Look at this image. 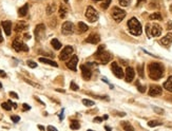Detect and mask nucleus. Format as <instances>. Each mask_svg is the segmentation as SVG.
<instances>
[{
    "instance_id": "nucleus-1",
    "label": "nucleus",
    "mask_w": 172,
    "mask_h": 131,
    "mask_svg": "<svg viewBox=\"0 0 172 131\" xmlns=\"http://www.w3.org/2000/svg\"><path fill=\"white\" fill-rule=\"evenodd\" d=\"M148 71H149V77L153 80H157L164 76L165 68L159 62H151L148 66Z\"/></svg>"
},
{
    "instance_id": "nucleus-2",
    "label": "nucleus",
    "mask_w": 172,
    "mask_h": 131,
    "mask_svg": "<svg viewBox=\"0 0 172 131\" xmlns=\"http://www.w3.org/2000/svg\"><path fill=\"white\" fill-rule=\"evenodd\" d=\"M128 27H129L130 33L134 36H139L142 33V24H140V22L135 17H132L131 19H129V21H128Z\"/></svg>"
},
{
    "instance_id": "nucleus-3",
    "label": "nucleus",
    "mask_w": 172,
    "mask_h": 131,
    "mask_svg": "<svg viewBox=\"0 0 172 131\" xmlns=\"http://www.w3.org/2000/svg\"><path fill=\"white\" fill-rule=\"evenodd\" d=\"M95 57L99 62L102 63V65L108 63L109 61H111V59H112V55H111L109 52H107V51H105L104 44H102V46H98L97 52L95 53Z\"/></svg>"
},
{
    "instance_id": "nucleus-4",
    "label": "nucleus",
    "mask_w": 172,
    "mask_h": 131,
    "mask_svg": "<svg viewBox=\"0 0 172 131\" xmlns=\"http://www.w3.org/2000/svg\"><path fill=\"white\" fill-rule=\"evenodd\" d=\"M161 32H163L161 27L157 23H153V24L148 23L146 25V33L148 37H158V36H161Z\"/></svg>"
},
{
    "instance_id": "nucleus-5",
    "label": "nucleus",
    "mask_w": 172,
    "mask_h": 131,
    "mask_svg": "<svg viewBox=\"0 0 172 131\" xmlns=\"http://www.w3.org/2000/svg\"><path fill=\"white\" fill-rule=\"evenodd\" d=\"M111 16L116 22H120L126 17V12L124 10H121V8H117V6H114L112 8V11H111Z\"/></svg>"
},
{
    "instance_id": "nucleus-6",
    "label": "nucleus",
    "mask_w": 172,
    "mask_h": 131,
    "mask_svg": "<svg viewBox=\"0 0 172 131\" xmlns=\"http://www.w3.org/2000/svg\"><path fill=\"white\" fill-rule=\"evenodd\" d=\"M86 17H87L88 20L91 21V22H95V21H97V19H98L97 11H96L94 8H92V6H88L87 11H86Z\"/></svg>"
},
{
    "instance_id": "nucleus-7",
    "label": "nucleus",
    "mask_w": 172,
    "mask_h": 131,
    "mask_svg": "<svg viewBox=\"0 0 172 131\" xmlns=\"http://www.w3.org/2000/svg\"><path fill=\"white\" fill-rule=\"evenodd\" d=\"M13 49L16 51V52H28L29 51V46H27L26 43H23L22 41H20V39H18V38H16L15 40L13 41Z\"/></svg>"
},
{
    "instance_id": "nucleus-8",
    "label": "nucleus",
    "mask_w": 172,
    "mask_h": 131,
    "mask_svg": "<svg viewBox=\"0 0 172 131\" xmlns=\"http://www.w3.org/2000/svg\"><path fill=\"white\" fill-rule=\"evenodd\" d=\"M72 53H73V46H64V49L61 51V53L59 54V59L60 60H67V59L69 58V57L72 55Z\"/></svg>"
},
{
    "instance_id": "nucleus-9",
    "label": "nucleus",
    "mask_w": 172,
    "mask_h": 131,
    "mask_svg": "<svg viewBox=\"0 0 172 131\" xmlns=\"http://www.w3.org/2000/svg\"><path fill=\"white\" fill-rule=\"evenodd\" d=\"M45 24L40 23L38 24L36 27H35V37H36V40H41L45 36Z\"/></svg>"
},
{
    "instance_id": "nucleus-10",
    "label": "nucleus",
    "mask_w": 172,
    "mask_h": 131,
    "mask_svg": "<svg viewBox=\"0 0 172 131\" xmlns=\"http://www.w3.org/2000/svg\"><path fill=\"white\" fill-rule=\"evenodd\" d=\"M80 70H81V74H83V79L86 80H90L92 77V70L90 68V66L88 65H83L80 66Z\"/></svg>"
},
{
    "instance_id": "nucleus-11",
    "label": "nucleus",
    "mask_w": 172,
    "mask_h": 131,
    "mask_svg": "<svg viewBox=\"0 0 172 131\" xmlns=\"http://www.w3.org/2000/svg\"><path fill=\"white\" fill-rule=\"evenodd\" d=\"M111 69H112L113 71V74H114L117 78H124V71L123 69L119 67L117 62L114 61V62L111 63Z\"/></svg>"
},
{
    "instance_id": "nucleus-12",
    "label": "nucleus",
    "mask_w": 172,
    "mask_h": 131,
    "mask_svg": "<svg viewBox=\"0 0 172 131\" xmlns=\"http://www.w3.org/2000/svg\"><path fill=\"white\" fill-rule=\"evenodd\" d=\"M73 29H74L73 23L71 21H66L61 27V33L64 35H71L73 33Z\"/></svg>"
},
{
    "instance_id": "nucleus-13",
    "label": "nucleus",
    "mask_w": 172,
    "mask_h": 131,
    "mask_svg": "<svg viewBox=\"0 0 172 131\" xmlns=\"http://www.w3.org/2000/svg\"><path fill=\"white\" fill-rule=\"evenodd\" d=\"M163 93V89L157 85H151L149 88V95L150 96H159Z\"/></svg>"
},
{
    "instance_id": "nucleus-14",
    "label": "nucleus",
    "mask_w": 172,
    "mask_h": 131,
    "mask_svg": "<svg viewBox=\"0 0 172 131\" xmlns=\"http://www.w3.org/2000/svg\"><path fill=\"white\" fill-rule=\"evenodd\" d=\"M77 63H78V57H77L76 55H73L72 58H71L70 60L68 61V63H67V67H68L70 70H72V71L76 72L77 71Z\"/></svg>"
},
{
    "instance_id": "nucleus-15",
    "label": "nucleus",
    "mask_w": 172,
    "mask_h": 131,
    "mask_svg": "<svg viewBox=\"0 0 172 131\" xmlns=\"http://www.w3.org/2000/svg\"><path fill=\"white\" fill-rule=\"evenodd\" d=\"M135 77V72H134V69L132 67H127L126 69V73H125V79L127 82H131L132 80Z\"/></svg>"
},
{
    "instance_id": "nucleus-16",
    "label": "nucleus",
    "mask_w": 172,
    "mask_h": 131,
    "mask_svg": "<svg viewBox=\"0 0 172 131\" xmlns=\"http://www.w3.org/2000/svg\"><path fill=\"white\" fill-rule=\"evenodd\" d=\"M99 40H100V37H99L98 34L92 33L88 36V38L86 39V42H88V43H92V44H97L98 42H99Z\"/></svg>"
},
{
    "instance_id": "nucleus-17",
    "label": "nucleus",
    "mask_w": 172,
    "mask_h": 131,
    "mask_svg": "<svg viewBox=\"0 0 172 131\" xmlns=\"http://www.w3.org/2000/svg\"><path fill=\"white\" fill-rule=\"evenodd\" d=\"M1 27H3V31H5V35L10 36L12 33V22L10 20H5L1 22Z\"/></svg>"
},
{
    "instance_id": "nucleus-18",
    "label": "nucleus",
    "mask_w": 172,
    "mask_h": 131,
    "mask_svg": "<svg viewBox=\"0 0 172 131\" xmlns=\"http://www.w3.org/2000/svg\"><path fill=\"white\" fill-rule=\"evenodd\" d=\"M159 42L165 46H170V44L172 43V33H168L166 36H164L163 38H161Z\"/></svg>"
},
{
    "instance_id": "nucleus-19",
    "label": "nucleus",
    "mask_w": 172,
    "mask_h": 131,
    "mask_svg": "<svg viewBox=\"0 0 172 131\" xmlns=\"http://www.w3.org/2000/svg\"><path fill=\"white\" fill-rule=\"evenodd\" d=\"M28 27H29V25L27 22H24V21H18V22L16 23L14 30H15V32L19 33V32H22V31H24V30H27Z\"/></svg>"
},
{
    "instance_id": "nucleus-20",
    "label": "nucleus",
    "mask_w": 172,
    "mask_h": 131,
    "mask_svg": "<svg viewBox=\"0 0 172 131\" xmlns=\"http://www.w3.org/2000/svg\"><path fill=\"white\" fill-rule=\"evenodd\" d=\"M58 13H59V17H60V18L64 19L67 17V15H68V8H67V6L64 5V4H61V5L59 6Z\"/></svg>"
},
{
    "instance_id": "nucleus-21",
    "label": "nucleus",
    "mask_w": 172,
    "mask_h": 131,
    "mask_svg": "<svg viewBox=\"0 0 172 131\" xmlns=\"http://www.w3.org/2000/svg\"><path fill=\"white\" fill-rule=\"evenodd\" d=\"M28 13H29V4L28 3H26L22 8H20L19 10H18V15H19L20 17H24Z\"/></svg>"
},
{
    "instance_id": "nucleus-22",
    "label": "nucleus",
    "mask_w": 172,
    "mask_h": 131,
    "mask_svg": "<svg viewBox=\"0 0 172 131\" xmlns=\"http://www.w3.org/2000/svg\"><path fill=\"white\" fill-rule=\"evenodd\" d=\"M164 88L169 92H172V76H169L168 79L164 82Z\"/></svg>"
},
{
    "instance_id": "nucleus-23",
    "label": "nucleus",
    "mask_w": 172,
    "mask_h": 131,
    "mask_svg": "<svg viewBox=\"0 0 172 131\" xmlns=\"http://www.w3.org/2000/svg\"><path fill=\"white\" fill-rule=\"evenodd\" d=\"M39 61H40V62H43V63H47V65H50V66H52V67H56V68L58 67L57 63H56L55 61L51 60V59H48V58H43V57H40V58H39Z\"/></svg>"
},
{
    "instance_id": "nucleus-24",
    "label": "nucleus",
    "mask_w": 172,
    "mask_h": 131,
    "mask_svg": "<svg viewBox=\"0 0 172 131\" xmlns=\"http://www.w3.org/2000/svg\"><path fill=\"white\" fill-rule=\"evenodd\" d=\"M51 44L55 50H59V49L61 48V43H60L59 40L56 39V38H54V39L51 40Z\"/></svg>"
},
{
    "instance_id": "nucleus-25",
    "label": "nucleus",
    "mask_w": 172,
    "mask_h": 131,
    "mask_svg": "<svg viewBox=\"0 0 172 131\" xmlns=\"http://www.w3.org/2000/svg\"><path fill=\"white\" fill-rule=\"evenodd\" d=\"M149 19H150V20H161V19H163V17H161V13L156 12V13H153V14H151L150 16H149Z\"/></svg>"
},
{
    "instance_id": "nucleus-26",
    "label": "nucleus",
    "mask_w": 172,
    "mask_h": 131,
    "mask_svg": "<svg viewBox=\"0 0 172 131\" xmlns=\"http://www.w3.org/2000/svg\"><path fill=\"white\" fill-rule=\"evenodd\" d=\"M78 30H79V33H85V32H87L88 30V25L86 24V23L83 22H78Z\"/></svg>"
},
{
    "instance_id": "nucleus-27",
    "label": "nucleus",
    "mask_w": 172,
    "mask_h": 131,
    "mask_svg": "<svg viewBox=\"0 0 172 131\" xmlns=\"http://www.w3.org/2000/svg\"><path fill=\"white\" fill-rule=\"evenodd\" d=\"M120 125H121V127L125 129V130H128V131H133L134 130V128L128 122H121Z\"/></svg>"
},
{
    "instance_id": "nucleus-28",
    "label": "nucleus",
    "mask_w": 172,
    "mask_h": 131,
    "mask_svg": "<svg viewBox=\"0 0 172 131\" xmlns=\"http://www.w3.org/2000/svg\"><path fill=\"white\" fill-rule=\"evenodd\" d=\"M24 81H26L27 84L31 85V86L35 87V88H38V89H42V88H43V87L41 86V85L37 84V82H34V81H32V80H30V79H27V78H24Z\"/></svg>"
},
{
    "instance_id": "nucleus-29",
    "label": "nucleus",
    "mask_w": 172,
    "mask_h": 131,
    "mask_svg": "<svg viewBox=\"0 0 172 131\" xmlns=\"http://www.w3.org/2000/svg\"><path fill=\"white\" fill-rule=\"evenodd\" d=\"M55 12V4L54 3H51V4H48L47 6V14L48 15H51Z\"/></svg>"
},
{
    "instance_id": "nucleus-30",
    "label": "nucleus",
    "mask_w": 172,
    "mask_h": 131,
    "mask_svg": "<svg viewBox=\"0 0 172 131\" xmlns=\"http://www.w3.org/2000/svg\"><path fill=\"white\" fill-rule=\"evenodd\" d=\"M70 128L73 129V130H77V129L80 128V124H79L77 120H73V122H71Z\"/></svg>"
},
{
    "instance_id": "nucleus-31",
    "label": "nucleus",
    "mask_w": 172,
    "mask_h": 131,
    "mask_svg": "<svg viewBox=\"0 0 172 131\" xmlns=\"http://www.w3.org/2000/svg\"><path fill=\"white\" fill-rule=\"evenodd\" d=\"M137 72H138V75L140 76L142 78L145 77V74H144V65H138L137 66Z\"/></svg>"
},
{
    "instance_id": "nucleus-32",
    "label": "nucleus",
    "mask_w": 172,
    "mask_h": 131,
    "mask_svg": "<svg viewBox=\"0 0 172 131\" xmlns=\"http://www.w3.org/2000/svg\"><path fill=\"white\" fill-rule=\"evenodd\" d=\"M161 123L158 122V120H150V122L148 123V126L149 127H156V126H161Z\"/></svg>"
},
{
    "instance_id": "nucleus-33",
    "label": "nucleus",
    "mask_w": 172,
    "mask_h": 131,
    "mask_svg": "<svg viewBox=\"0 0 172 131\" xmlns=\"http://www.w3.org/2000/svg\"><path fill=\"white\" fill-rule=\"evenodd\" d=\"M83 104L87 107H91V106H94V101H90V99L87 98H83Z\"/></svg>"
},
{
    "instance_id": "nucleus-34",
    "label": "nucleus",
    "mask_w": 172,
    "mask_h": 131,
    "mask_svg": "<svg viewBox=\"0 0 172 131\" xmlns=\"http://www.w3.org/2000/svg\"><path fill=\"white\" fill-rule=\"evenodd\" d=\"M1 107L3 108L5 110H7V111H10V110L12 109V105L8 101V103H2L1 104Z\"/></svg>"
},
{
    "instance_id": "nucleus-35",
    "label": "nucleus",
    "mask_w": 172,
    "mask_h": 131,
    "mask_svg": "<svg viewBox=\"0 0 172 131\" xmlns=\"http://www.w3.org/2000/svg\"><path fill=\"white\" fill-rule=\"evenodd\" d=\"M136 86H137V89H138V91H139L140 93H145V92H146V87L142 86V85L139 84V81H136Z\"/></svg>"
},
{
    "instance_id": "nucleus-36",
    "label": "nucleus",
    "mask_w": 172,
    "mask_h": 131,
    "mask_svg": "<svg viewBox=\"0 0 172 131\" xmlns=\"http://www.w3.org/2000/svg\"><path fill=\"white\" fill-rule=\"evenodd\" d=\"M118 2L121 6H128L131 2V0H118Z\"/></svg>"
},
{
    "instance_id": "nucleus-37",
    "label": "nucleus",
    "mask_w": 172,
    "mask_h": 131,
    "mask_svg": "<svg viewBox=\"0 0 172 131\" xmlns=\"http://www.w3.org/2000/svg\"><path fill=\"white\" fill-rule=\"evenodd\" d=\"M88 95H92V96H95L96 98H100V99H109L108 96H100V95H96V94H93V93H90V92H86Z\"/></svg>"
},
{
    "instance_id": "nucleus-38",
    "label": "nucleus",
    "mask_w": 172,
    "mask_h": 131,
    "mask_svg": "<svg viewBox=\"0 0 172 131\" xmlns=\"http://www.w3.org/2000/svg\"><path fill=\"white\" fill-rule=\"evenodd\" d=\"M70 88H71V90H73V91H77V90L79 89V87L77 86V85L75 84L74 81H72V82L70 84Z\"/></svg>"
},
{
    "instance_id": "nucleus-39",
    "label": "nucleus",
    "mask_w": 172,
    "mask_h": 131,
    "mask_svg": "<svg viewBox=\"0 0 172 131\" xmlns=\"http://www.w3.org/2000/svg\"><path fill=\"white\" fill-rule=\"evenodd\" d=\"M27 63H28L29 67H30V68H33V69H35V68L37 67V63L34 62L33 60H28V61H27Z\"/></svg>"
},
{
    "instance_id": "nucleus-40",
    "label": "nucleus",
    "mask_w": 172,
    "mask_h": 131,
    "mask_svg": "<svg viewBox=\"0 0 172 131\" xmlns=\"http://www.w3.org/2000/svg\"><path fill=\"white\" fill-rule=\"evenodd\" d=\"M111 3V0H106V2H105L104 4H102V8H108L109 5H110Z\"/></svg>"
},
{
    "instance_id": "nucleus-41",
    "label": "nucleus",
    "mask_w": 172,
    "mask_h": 131,
    "mask_svg": "<svg viewBox=\"0 0 172 131\" xmlns=\"http://www.w3.org/2000/svg\"><path fill=\"white\" fill-rule=\"evenodd\" d=\"M153 110H154V112H156V113H158V114H164V110L161 109V108L153 107Z\"/></svg>"
},
{
    "instance_id": "nucleus-42",
    "label": "nucleus",
    "mask_w": 172,
    "mask_h": 131,
    "mask_svg": "<svg viewBox=\"0 0 172 131\" xmlns=\"http://www.w3.org/2000/svg\"><path fill=\"white\" fill-rule=\"evenodd\" d=\"M11 120H13L14 123H18L20 120V117H19V116H16V115H12L11 116Z\"/></svg>"
},
{
    "instance_id": "nucleus-43",
    "label": "nucleus",
    "mask_w": 172,
    "mask_h": 131,
    "mask_svg": "<svg viewBox=\"0 0 172 131\" xmlns=\"http://www.w3.org/2000/svg\"><path fill=\"white\" fill-rule=\"evenodd\" d=\"M10 96L11 97H13V98H19V97H18V94L17 93H15V92H13V91H11V92H10Z\"/></svg>"
},
{
    "instance_id": "nucleus-44",
    "label": "nucleus",
    "mask_w": 172,
    "mask_h": 131,
    "mask_svg": "<svg viewBox=\"0 0 172 131\" xmlns=\"http://www.w3.org/2000/svg\"><path fill=\"white\" fill-rule=\"evenodd\" d=\"M30 109H31V107L28 105V104H23V105H22V110H23V111H28V110H30Z\"/></svg>"
},
{
    "instance_id": "nucleus-45",
    "label": "nucleus",
    "mask_w": 172,
    "mask_h": 131,
    "mask_svg": "<svg viewBox=\"0 0 172 131\" xmlns=\"http://www.w3.org/2000/svg\"><path fill=\"white\" fill-rule=\"evenodd\" d=\"M102 120H104V117H95L93 120L94 123H97V122H102Z\"/></svg>"
},
{
    "instance_id": "nucleus-46",
    "label": "nucleus",
    "mask_w": 172,
    "mask_h": 131,
    "mask_svg": "<svg viewBox=\"0 0 172 131\" xmlns=\"http://www.w3.org/2000/svg\"><path fill=\"white\" fill-rule=\"evenodd\" d=\"M56 24H57V21H56V19H53V20H51V27H56Z\"/></svg>"
},
{
    "instance_id": "nucleus-47",
    "label": "nucleus",
    "mask_w": 172,
    "mask_h": 131,
    "mask_svg": "<svg viewBox=\"0 0 172 131\" xmlns=\"http://www.w3.org/2000/svg\"><path fill=\"white\" fill-rule=\"evenodd\" d=\"M167 29L172 30V21H169V22L167 23Z\"/></svg>"
},
{
    "instance_id": "nucleus-48",
    "label": "nucleus",
    "mask_w": 172,
    "mask_h": 131,
    "mask_svg": "<svg viewBox=\"0 0 172 131\" xmlns=\"http://www.w3.org/2000/svg\"><path fill=\"white\" fill-rule=\"evenodd\" d=\"M48 130H54V131H57V129H56L55 127H53V126H49V127H48Z\"/></svg>"
},
{
    "instance_id": "nucleus-49",
    "label": "nucleus",
    "mask_w": 172,
    "mask_h": 131,
    "mask_svg": "<svg viewBox=\"0 0 172 131\" xmlns=\"http://www.w3.org/2000/svg\"><path fill=\"white\" fill-rule=\"evenodd\" d=\"M30 38H31L30 34H24V39H30Z\"/></svg>"
},
{
    "instance_id": "nucleus-50",
    "label": "nucleus",
    "mask_w": 172,
    "mask_h": 131,
    "mask_svg": "<svg viewBox=\"0 0 172 131\" xmlns=\"http://www.w3.org/2000/svg\"><path fill=\"white\" fill-rule=\"evenodd\" d=\"M62 113H64V109L61 110V112H60V114H59V118H60V120H62V118H64V115H62Z\"/></svg>"
},
{
    "instance_id": "nucleus-51",
    "label": "nucleus",
    "mask_w": 172,
    "mask_h": 131,
    "mask_svg": "<svg viewBox=\"0 0 172 131\" xmlns=\"http://www.w3.org/2000/svg\"><path fill=\"white\" fill-rule=\"evenodd\" d=\"M142 2H145V0H137V6L140 5V3H142Z\"/></svg>"
},
{
    "instance_id": "nucleus-52",
    "label": "nucleus",
    "mask_w": 172,
    "mask_h": 131,
    "mask_svg": "<svg viewBox=\"0 0 172 131\" xmlns=\"http://www.w3.org/2000/svg\"><path fill=\"white\" fill-rule=\"evenodd\" d=\"M3 41V38L2 36H1V30H0V42H2Z\"/></svg>"
},
{
    "instance_id": "nucleus-53",
    "label": "nucleus",
    "mask_w": 172,
    "mask_h": 131,
    "mask_svg": "<svg viewBox=\"0 0 172 131\" xmlns=\"http://www.w3.org/2000/svg\"><path fill=\"white\" fill-rule=\"evenodd\" d=\"M0 75H1V76H5V74L3 73V71H2V70H0Z\"/></svg>"
},
{
    "instance_id": "nucleus-54",
    "label": "nucleus",
    "mask_w": 172,
    "mask_h": 131,
    "mask_svg": "<svg viewBox=\"0 0 172 131\" xmlns=\"http://www.w3.org/2000/svg\"><path fill=\"white\" fill-rule=\"evenodd\" d=\"M38 128L41 129V130H45V127H43V126H38Z\"/></svg>"
},
{
    "instance_id": "nucleus-55",
    "label": "nucleus",
    "mask_w": 172,
    "mask_h": 131,
    "mask_svg": "<svg viewBox=\"0 0 172 131\" xmlns=\"http://www.w3.org/2000/svg\"><path fill=\"white\" fill-rule=\"evenodd\" d=\"M105 129H106V130H111V128H110V127H105Z\"/></svg>"
},
{
    "instance_id": "nucleus-56",
    "label": "nucleus",
    "mask_w": 172,
    "mask_h": 131,
    "mask_svg": "<svg viewBox=\"0 0 172 131\" xmlns=\"http://www.w3.org/2000/svg\"><path fill=\"white\" fill-rule=\"evenodd\" d=\"M94 2H98V1H102V0H93Z\"/></svg>"
},
{
    "instance_id": "nucleus-57",
    "label": "nucleus",
    "mask_w": 172,
    "mask_h": 131,
    "mask_svg": "<svg viewBox=\"0 0 172 131\" xmlns=\"http://www.w3.org/2000/svg\"><path fill=\"white\" fill-rule=\"evenodd\" d=\"M2 88V85H1V82H0V89Z\"/></svg>"
},
{
    "instance_id": "nucleus-58",
    "label": "nucleus",
    "mask_w": 172,
    "mask_h": 131,
    "mask_svg": "<svg viewBox=\"0 0 172 131\" xmlns=\"http://www.w3.org/2000/svg\"><path fill=\"white\" fill-rule=\"evenodd\" d=\"M170 11H171V12H172V5L170 6Z\"/></svg>"
},
{
    "instance_id": "nucleus-59",
    "label": "nucleus",
    "mask_w": 172,
    "mask_h": 131,
    "mask_svg": "<svg viewBox=\"0 0 172 131\" xmlns=\"http://www.w3.org/2000/svg\"><path fill=\"white\" fill-rule=\"evenodd\" d=\"M64 2H68V1H69V0H64Z\"/></svg>"
}]
</instances>
